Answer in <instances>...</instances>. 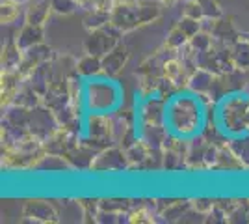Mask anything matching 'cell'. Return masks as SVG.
I'll return each instance as SVG.
<instances>
[{"instance_id": "cell-2", "label": "cell", "mask_w": 249, "mask_h": 224, "mask_svg": "<svg viewBox=\"0 0 249 224\" xmlns=\"http://www.w3.org/2000/svg\"><path fill=\"white\" fill-rule=\"evenodd\" d=\"M164 75L169 82L173 84H178V79L184 75V69H182V64L177 62V60H167L164 64Z\"/></svg>"}, {"instance_id": "cell-4", "label": "cell", "mask_w": 249, "mask_h": 224, "mask_svg": "<svg viewBox=\"0 0 249 224\" xmlns=\"http://www.w3.org/2000/svg\"><path fill=\"white\" fill-rule=\"evenodd\" d=\"M128 221H130V223H153L151 213H149L147 209H138V211H134V213L130 215Z\"/></svg>"}, {"instance_id": "cell-1", "label": "cell", "mask_w": 249, "mask_h": 224, "mask_svg": "<svg viewBox=\"0 0 249 224\" xmlns=\"http://www.w3.org/2000/svg\"><path fill=\"white\" fill-rule=\"evenodd\" d=\"M32 207V219L34 217H41V221H58L56 219V211L52 209L51 205H47V204H43V202H32V204H28Z\"/></svg>"}, {"instance_id": "cell-3", "label": "cell", "mask_w": 249, "mask_h": 224, "mask_svg": "<svg viewBox=\"0 0 249 224\" xmlns=\"http://www.w3.org/2000/svg\"><path fill=\"white\" fill-rule=\"evenodd\" d=\"M15 15H19V6L10 2L2 4V22H11L15 19Z\"/></svg>"}]
</instances>
